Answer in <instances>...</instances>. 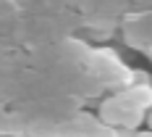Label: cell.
I'll return each mask as SVG.
<instances>
[{
	"label": "cell",
	"mask_w": 152,
	"mask_h": 137,
	"mask_svg": "<svg viewBox=\"0 0 152 137\" xmlns=\"http://www.w3.org/2000/svg\"><path fill=\"white\" fill-rule=\"evenodd\" d=\"M137 132H131V129H123V132H118V137H134Z\"/></svg>",
	"instance_id": "1"
},
{
	"label": "cell",
	"mask_w": 152,
	"mask_h": 137,
	"mask_svg": "<svg viewBox=\"0 0 152 137\" xmlns=\"http://www.w3.org/2000/svg\"><path fill=\"white\" fill-rule=\"evenodd\" d=\"M134 137H152V129H144V132H137Z\"/></svg>",
	"instance_id": "2"
},
{
	"label": "cell",
	"mask_w": 152,
	"mask_h": 137,
	"mask_svg": "<svg viewBox=\"0 0 152 137\" xmlns=\"http://www.w3.org/2000/svg\"><path fill=\"white\" fill-rule=\"evenodd\" d=\"M147 127L152 129V111H150V116H147Z\"/></svg>",
	"instance_id": "3"
}]
</instances>
